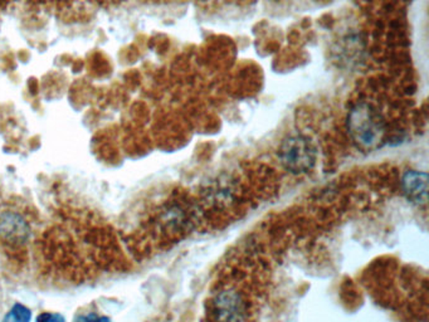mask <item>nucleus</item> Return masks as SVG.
<instances>
[{
	"label": "nucleus",
	"instance_id": "1",
	"mask_svg": "<svg viewBox=\"0 0 429 322\" xmlns=\"http://www.w3.org/2000/svg\"><path fill=\"white\" fill-rule=\"evenodd\" d=\"M348 131L356 146L373 151L383 145L385 124L382 115L367 103H359L348 116Z\"/></svg>",
	"mask_w": 429,
	"mask_h": 322
},
{
	"label": "nucleus",
	"instance_id": "2",
	"mask_svg": "<svg viewBox=\"0 0 429 322\" xmlns=\"http://www.w3.org/2000/svg\"><path fill=\"white\" fill-rule=\"evenodd\" d=\"M316 158V147L304 135L288 136L280 147L281 163L294 174L310 171L315 166Z\"/></svg>",
	"mask_w": 429,
	"mask_h": 322
},
{
	"label": "nucleus",
	"instance_id": "3",
	"mask_svg": "<svg viewBox=\"0 0 429 322\" xmlns=\"http://www.w3.org/2000/svg\"><path fill=\"white\" fill-rule=\"evenodd\" d=\"M214 314L218 322L244 321V302L234 289L220 291L214 299Z\"/></svg>",
	"mask_w": 429,
	"mask_h": 322
},
{
	"label": "nucleus",
	"instance_id": "4",
	"mask_svg": "<svg viewBox=\"0 0 429 322\" xmlns=\"http://www.w3.org/2000/svg\"><path fill=\"white\" fill-rule=\"evenodd\" d=\"M30 234L28 222L16 212H4L0 214V238L11 244L27 242Z\"/></svg>",
	"mask_w": 429,
	"mask_h": 322
},
{
	"label": "nucleus",
	"instance_id": "5",
	"mask_svg": "<svg viewBox=\"0 0 429 322\" xmlns=\"http://www.w3.org/2000/svg\"><path fill=\"white\" fill-rule=\"evenodd\" d=\"M401 189L408 200L425 205L428 200V176L418 170H408L401 178Z\"/></svg>",
	"mask_w": 429,
	"mask_h": 322
},
{
	"label": "nucleus",
	"instance_id": "6",
	"mask_svg": "<svg viewBox=\"0 0 429 322\" xmlns=\"http://www.w3.org/2000/svg\"><path fill=\"white\" fill-rule=\"evenodd\" d=\"M188 221V215L185 212L181 209V207H171L163 214V223L168 228H174L179 229L181 226H184Z\"/></svg>",
	"mask_w": 429,
	"mask_h": 322
},
{
	"label": "nucleus",
	"instance_id": "7",
	"mask_svg": "<svg viewBox=\"0 0 429 322\" xmlns=\"http://www.w3.org/2000/svg\"><path fill=\"white\" fill-rule=\"evenodd\" d=\"M32 312L28 307L21 304H16L11 307V311L6 314L3 322H30Z\"/></svg>",
	"mask_w": 429,
	"mask_h": 322
},
{
	"label": "nucleus",
	"instance_id": "8",
	"mask_svg": "<svg viewBox=\"0 0 429 322\" xmlns=\"http://www.w3.org/2000/svg\"><path fill=\"white\" fill-rule=\"evenodd\" d=\"M74 322H111V320L106 316H97L95 314H88V315H79L74 318Z\"/></svg>",
	"mask_w": 429,
	"mask_h": 322
},
{
	"label": "nucleus",
	"instance_id": "9",
	"mask_svg": "<svg viewBox=\"0 0 429 322\" xmlns=\"http://www.w3.org/2000/svg\"><path fill=\"white\" fill-rule=\"evenodd\" d=\"M37 322H64V317L59 314H52V312H45L40 314L37 317Z\"/></svg>",
	"mask_w": 429,
	"mask_h": 322
}]
</instances>
